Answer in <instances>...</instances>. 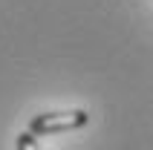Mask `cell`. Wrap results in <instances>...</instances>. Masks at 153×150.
Returning <instances> with one entry per match:
<instances>
[{
    "mask_svg": "<svg viewBox=\"0 0 153 150\" xmlns=\"http://www.w3.org/2000/svg\"><path fill=\"white\" fill-rule=\"evenodd\" d=\"M90 121L87 110H67V113H41L29 121V133L32 136H49V133H67L78 130Z\"/></svg>",
    "mask_w": 153,
    "mask_h": 150,
    "instance_id": "6da1fadb",
    "label": "cell"
},
{
    "mask_svg": "<svg viewBox=\"0 0 153 150\" xmlns=\"http://www.w3.org/2000/svg\"><path fill=\"white\" fill-rule=\"evenodd\" d=\"M17 150H41V147H38L32 133H20L17 136Z\"/></svg>",
    "mask_w": 153,
    "mask_h": 150,
    "instance_id": "7a4b0ae2",
    "label": "cell"
}]
</instances>
